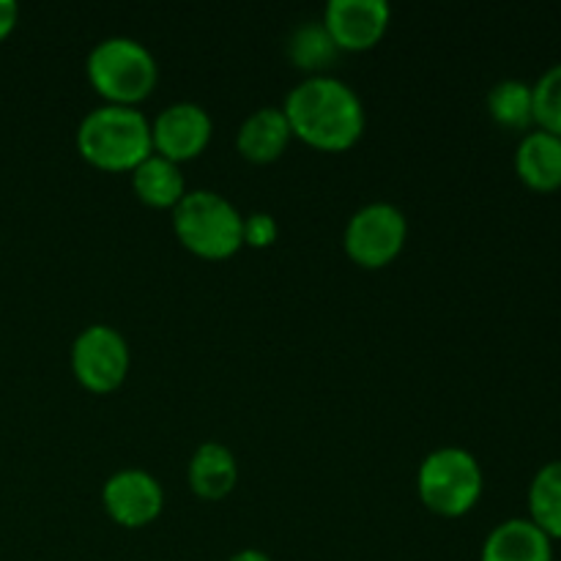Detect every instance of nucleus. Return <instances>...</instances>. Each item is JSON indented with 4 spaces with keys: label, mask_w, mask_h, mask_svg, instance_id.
Masks as SVG:
<instances>
[{
    "label": "nucleus",
    "mask_w": 561,
    "mask_h": 561,
    "mask_svg": "<svg viewBox=\"0 0 561 561\" xmlns=\"http://www.w3.org/2000/svg\"><path fill=\"white\" fill-rule=\"evenodd\" d=\"M211 115L197 102H173L151 121L153 153L184 162L197 157L211 140Z\"/></svg>",
    "instance_id": "nucleus-8"
},
{
    "label": "nucleus",
    "mask_w": 561,
    "mask_h": 561,
    "mask_svg": "<svg viewBox=\"0 0 561 561\" xmlns=\"http://www.w3.org/2000/svg\"><path fill=\"white\" fill-rule=\"evenodd\" d=\"M131 186L146 206L173 208L186 195L181 164L162 153H151L131 170Z\"/></svg>",
    "instance_id": "nucleus-15"
},
{
    "label": "nucleus",
    "mask_w": 561,
    "mask_h": 561,
    "mask_svg": "<svg viewBox=\"0 0 561 561\" xmlns=\"http://www.w3.org/2000/svg\"><path fill=\"white\" fill-rule=\"evenodd\" d=\"M186 477H190V488L197 496L222 499L236 488L239 463H236V455L225 444L206 442L192 455Z\"/></svg>",
    "instance_id": "nucleus-14"
},
{
    "label": "nucleus",
    "mask_w": 561,
    "mask_h": 561,
    "mask_svg": "<svg viewBox=\"0 0 561 561\" xmlns=\"http://www.w3.org/2000/svg\"><path fill=\"white\" fill-rule=\"evenodd\" d=\"M488 113L504 129H529L535 124V96L524 80H502L488 91Z\"/></svg>",
    "instance_id": "nucleus-17"
},
{
    "label": "nucleus",
    "mask_w": 561,
    "mask_h": 561,
    "mask_svg": "<svg viewBox=\"0 0 561 561\" xmlns=\"http://www.w3.org/2000/svg\"><path fill=\"white\" fill-rule=\"evenodd\" d=\"M409 239V222L398 206L376 201L362 206L345 225V252L365 268H381L392 263Z\"/></svg>",
    "instance_id": "nucleus-6"
},
{
    "label": "nucleus",
    "mask_w": 561,
    "mask_h": 561,
    "mask_svg": "<svg viewBox=\"0 0 561 561\" xmlns=\"http://www.w3.org/2000/svg\"><path fill=\"white\" fill-rule=\"evenodd\" d=\"M529 520L551 540H561V460H551L529 485Z\"/></svg>",
    "instance_id": "nucleus-16"
},
{
    "label": "nucleus",
    "mask_w": 561,
    "mask_h": 561,
    "mask_svg": "<svg viewBox=\"0 0 561 561\" xmlns=\"http://www.w3.org/2000/svg\"><path fill=\"white\" fill-rule=\"evenodd\" d=\"M228 561H272V557L263 551H257V548H244V551L233 553Z\"/></svg>",
    "instance_id": "nucleus-22"
},
{
    "label": "nucleus",
    "mask_w": 561,
    "mask_h": 561,
    "mask_svg": "<svg viewBox=\"0 0 561 561\" xmlns=\"http://www.w3.org/2000/svg\"><path fill=\"white\" fill-rule=\"evenodd\" d=\"M279 228L277 219L266 211H252L250 217H244V244L250 247H272L277 241Z\"/></svg>",
    "instance_id": "nucleus-20"
},
{
    "label": "nucleus",
    "mask_w": 561,
    "mask_h": 561,
    "mask_svg": "<svg viewBox=\"0 0 561 561\" xmlns=\"http://www.w3.org/2000/svg\"><path fill=\"white\" fill-rule=\"evenodd\" d=\"M515 173L529 190H561V137L551 131H526L515 148Z\"/></svg>",
    "instance_id": "nucleus-12"
},
{
    "label": "nucleus",
    "mask_w": 561,
    "mask_h": 561,
    "mask_svg": "<svg viewBox=\"0 0 561 561\" xmlns=\"http://www.w3.org/2000/svg\"><path fill=\"white\" fill-rule=\"evenodd\" d=\"M77 151L102 170H135L153 153L151 121L135 104H99L77 126Z\"/></svg>",
    "instance_id": "nucleus-2"
},
{
    "label": "nucleus",
    "mask_w": 561,
    "mask_h": 561,
    "mask_svg": "<svg viewBox=\"0 0 561 561\" xmlns=\"http://www.w3.org/2000/svg\"><path fill=\"white\" fill-rule=\"evenodd\" d=\"M416 488L427 510L444 518H460L480 502L485 477L480 460L469 449L438 447L420 463Z\"/></svg>",
    "instance_id": "nucleus-5"
},
{
    "label": "nucleus",
    "mask_w": 561,
    "mask_h": 561,
    "mask_svg": "<svg viewBox=\"0 0 561 561\" xmlns=\"http://www.w3.org/2000/svg\"><path fill=\"white\" fill-rule=\"evenodd\" d=\"M288 55L299 69L310 71V75H323V69L337 55V44L332 42L321 20H310L294 27L288 38Z\"/></svg>",
    "instance_id": "nucleus-18"
},
{
    "label": "nucleus",
    "mask_w": 561,
    "mask_h": 561,
    "mask_svg": "<svg viewBox=\"0 0 561 561\" xmlns=\"http://www.w3.org/2000/svg\"><path fill=\"white\" fill-rule=\"evenodd\" d=\"M173 230L201 257H230L244 247V217L214 190H186L173 206Z\"/></svg>",
    "instance_id": "nucleus-3"
},
{
    "label": "nucleus",
    "mask_w": 561,
    "mask_h": 561,
    "mask_svg": "<svg viewBox=\"0 0 561 561\" xmlns=\"http://www.w3.org/2000/svg\"><path fill=\"white\" fill-rule=\"evenodd\" d=\"M531 96H535L537 129L561 137V60L542 71L540 80L531 85Z\"/></svg>",
    "instance_id": "nucleus-19"
},
{
    "label": "nucleus",
    "mask_w": 561,
    "mask_h": 561,
    "mask_svg": "<svg viewBox=\"0 0 561 561\" xmlns=\"http://www.w3.org/2000/svg\"><path fill=\"white\" fill-rule=\"evenodd\" d=\"M290 131L323 151H345L367 124L362 96L332 75H307L288 91L283 104Z\"/></svg>",
    "instance_id": "nucleus-1"
},
{
    "label": "nucleus",
    "mask_w": 561,
    "mask_h": 561,
    "mask_svg": "<svg viewBox=\"0 0 561 561\" xmlns=\"http://www.w3.org/2000/svg\"><path fill=\"white\" fill-rule=\"evenodd\" d=\"M392 9L387 0H329L323 25L337 49H370L387 33Z\"/></svg>",
    "instance_id": "nucleus-10"
},
{
    "label": "nucleus",
    "mask_w": 561,
    "mask_h": 561,
    "mask_svg": "<svg viewBox=\"0 0 561 561\" xmlns=\"http://www.w3.org/2000/svg\"><path fill=\"white\" fill-rule=\"evenodd\" d=\"M85 71L96 93L113 104L142 102L159 80L151 49L131 36H107L88 53Z\"/></svg>",
    "instance_id": "nucleus-4"
},
{
    "label": "nucleus",
    "mask_w": 561,
    "mask_h": 561,
    "mask_svg": "<svg viewBox=\"0 0 561 561\" xmlns=\"http://www.w3.org/2000/svg\"><path fill=\"white\" fill-rule=\"evenodd\" d=\"M129 343L118 329L91 323L71 343V370L91 392H113L129 373Z\"/></svg>",
    "instance_id": "nucleus-7"
},
{
    "label": "nucleus",
    "mask_w": 561,
    "mask_h": 561,
    "mask_svg": "<svg viewBox=\"0 0 561 561\" xmlns=\"http://www.w3.org/2000/svg\"><path fill=\"white\" fill-rule=\"evenodd\" d=\"M480 561H553V540L529 518H510L485 537Z\"/></svg>",
    "instance_id": "nucleus-11"
},
{
    "label": "nucleus",
    "mask_w": 561,
    "mask_h": 561,
    "mask_svg": "<svg viewBox=\"0 0 561 561\" xmlns=\"http://www.w3.org/2000/svg\"><path fill=\"white\" fill-rule=\"evenodd\" d=\"M16 16H20V9H16L14 0H0V42L14 31Z\"/></svg>",
    "instance_id": "nucleus-21"
},
{
    "label": "nucleus",
    "mask_w": 561,
    "mask_h": 561,
    "mask_svg": "<svg viewBox=\"0 0 561 561\" xmlns=\"http://www.w3.org/2000/svg\"><path fill=\"white\" fill-rule=\"evenodd\" d=\"M102 502L115 524L126 529H140L162 513L164 491L157 477L148 471L121 469L104 482Z\"/></svg>",
    "instance_id": "nucleus-9"
},
{
    "label": "nucleus",
    "mask_w": 561,
    "mask_h": 561,
    "mask_svg": "<svg viewBox=\"0 0 561 561\" xmlns=\"http://www.w3.org/2000/svg\"><path fill=\"white\" fill-rule=\"evenodd\" d=\"M290 131L288 118H285L283 107H274V104H266V107H257L241 121L239 135H236V146H239L241 157L250 159V162H274L279 153L288 148Z\"/></svg>",
    "instance_id": "nucleus-13"
}]
</instances>
